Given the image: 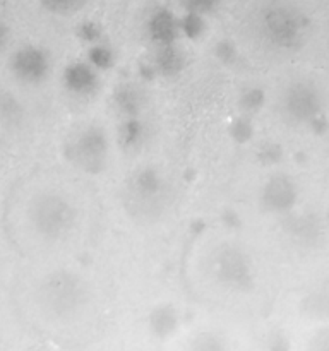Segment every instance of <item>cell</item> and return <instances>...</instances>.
<instances>
[{
  "label": "cell",
  "mask_w": 329,
  "mask_h": 351,
  "mask_svg": "<svg viewBox=\"0 0 329 351\" xmlns=\"http://www.w3.org/2000/svg\"><path fill=\"white\" fill-rule=\"evenodd\" d=\"M170 187L158 170L139 168L122 185V206L129 218L141 225L158 221L170 206Z\"/></svg>",
  "instance_id": "cell-1"
},
{
  "label": "cell",
  "mask_w": 329,
  "mask_h": 351,
  "mask_svg": "<svg viewBox=\"0 0 329 351\" xmlns=\"http://www.w3.org/2000/svg\"><path fill=\"white\" fill-rule=\"evenodd\" d=\"M41 312L51 321H69L88 300L84 281L69 271H57L41 280L36 293Z\"/></svg>",
  "instance_id": "cell-2"
},
{
  "label": "cell",
  "mask_w": 329,
  "mask_h": 351,
  "mask_svg": "<svg viewBox=\"0 0 329 351\" xmlns=\"http://www.w3.org/2000/svg\"><path fill=\"white\" fill-rule=\"evenodd\" d=\"M27 218H29L31 228L41 239L48 242H57L72 232L77 213H75L74 204L65 195L47 191L38 194L31 201Z\"/></svg>",
  "instance_id": "cell-3"
},
{
  "label": "cell",
  "mask_w": 329,
  "mask_h": 351,
  "mask_svg": "<svg viewBox=\"0 0 329 351\" xmlns=\"http://www.w3.org/2000/svg\"><path fill=\"white\" fill-rule=\"evenodd\" d=\"M260 26L269 43L283 50L302 47L308 34V21L304 14L284 3H273L267 7L260 19Z\"/></svg>",
  "instance_id": "cell-4"
},
{
  "label": "cell",
  "mask_w": 329,
  "mask_h": 351,
  "mask_svg": "<svg viewBox=\"0 0 329 351\" xmlns=\"http://www.w3.org/2000/svg\"><path fill=\"white\" fill-rule=\"evenodd\" d=\"M208 274L226 290L245 291L254 283V269L249 256L240 247L223 243L209 257Z\"/></svg>",
  "instance_id": "cell-5"
},
{
  "label": "cell",
  "mask_w": 329,
  "mask_h": 351,
  "mask_svg": "<svg viewBox=\"0 0 329 351\" xmlns=\"http://www.w3.org/2000/svg\"><path fill=\"white\" fill-rule=\"evenodd\" d=\"M64 154L71 165L86 173H99L108 160V139L101 127L88 125L69 137Z\"/></svg>",
  "instance_id": "cell-6"
},
{
  "label": "cell",
  "mask_w": 329,
  "mask_h": 351,
  "mask_svg": "<svg viewBox=\"0 0 329 351\" xmlns=\"http://www.w3.org/2000/svg\"><path fill=\"white\" fill-rule=\"evenodd\" d=\"M278 108L287 122L295 125L312 123L315 119L322 117L324 96L319 86L312 81H293L281 93Z\"/></svg>",
  "instance_id": "cell-7"
},
{
  "label": "cell",
  "mask_w": 329,
  "mask_h": 351,
  "mask_svg": "<svg viewBox=\"0 0 329 351\" xmlns=\"http://www.w3.org/2000/svg\"><path fill=\"white\" fill-rule=\"evenodd\" d=\"M9 67L17 81L26 82V84H38L47 79L48 71H50V58L43 48L27 45V47L19 48L10 57Z\"/></svg>",
  "instance_id": "cell-8"
},
{
  "label": "cell",
  "mask_w": 329,
  "mask_h": 351,
  "mask_svg": "<svg viewBox=\"0 0 329 351\" xmlns=\"http://www.w3.org/2000/svg\"><path fill=\"white\" fill-rule=\"evenodd\" d=\"M298 191L287 175H273L260 191V204L266 211L276 213V215H287L297 204Z\"/></svg>",
  "instance_id": "cell-9"
},
{
  "label": "cell",
  "mask_w": 329,
  "mask_h": 351,
  "mask_svg": "<svg viewBox=\"0 0 329 351\" xmlns=\"http://www.w3.org/2000/svg\"><path fill=\"white\" fill-rule=\"evenodd\" d=\"M65 89L74 96H91L98 89V74L84 62H74L67 65L62 75Z\"/></svg>",
  "instance_id": "cell-10"
},
{
  "label": "cell",
  "mask_w": 329,
  "mask_h": 351,
  "mask_svg": "<svg viewBox=\"0 0 329 351\" xmlns=\"http://www.w3.org/2000/svg\"><path fill=\"white\" fill-rule=\"evenodd\" d=\"M113 106L122 117H139L146 106V93L134 82H123L113 91Z\"/></svg>",
  "instance_id": "cell-11"
},
{
  "label": "cell",
  "mask_w": 329,
  "mask_h": 351,
  "mask_svg": "<svg viewBox=\"0 0 329 351\" xmlns=\"http://www.w3.org/2000/svg\"><path fill=\"white\" fill-rule=\"evenodd\" d=\"M178 19L168 9H160L147 21V34L158 45H171L177 40Z\"/></svg>",
  "instance_id": "cell-12"
},
{
  "label": "cell",
  "mask_w": 329,
  "mask_h": 351,
  "mask_svg": "<svg viewBox=\"0 0 329 351\" xmlns=\"http://www.w3.org/2000/svg\"><path fill=\"white\" fill-rule=\"evenodd\" d=\"M178 312L173 305H158L151 311L149 317H147V324H149V331L153 332L156 338L164 339L170 335H173L175 329L178 328Z\"/></svg>",
  "instance_id": "cell-13"
},
{
  "label": "cell",
  "mask_w": 329,
  "mask_h": 351,
  "mask_svg": "<svg viewBox=\"0 0 329 351\" xmlns=\"http://www.w3.org/2000/svg\"><path fill=\"white\" fill-rule=\"evenodd\" d=\"M185 57L173 43L171 45H160V50L154 55L153 69L158 74L164 75V77H171L177 75L178 72L184 69Z\"/></svg>",
  "instance_id": "cell-14"
},
{
  "label": "cell",
  "mask_w": 329,
  "mask_h": 351,
  "mask_svg": "<svg viewBox=\"0 0 329 351\" xmlns=\"http://www.w3.org/2000/svg\"><path fill=\"white\" fill-rule=\"evenodd\" d=\"M146 137V127L137 117H129L122 122L119 129V141L125 149H136L143 144Z\"/></svg>",
  "instance_id": "cell-15"
},
{
  "label": "cell",
  "mask_w": 329,
  "mask_h": 351,
  "mask_svg": "<svg viewBox=\"0 0 329 351\" xmlns=\"http://www.w3.org/2000/svg\"><path fill=\"white\" fill-rule=\"evenodd\" d=\"M178 29L188 38H197L204 31V21L201 14L187 12L182 19H178Z\"/></svg>",
  "instance_id": "cell-16"
},
{
  "label": "cell",
  "mask_w": 329,
  "mask_h": 351,
  "mask_svg": "<svg viewBox=\"0 0 329 351\" xmlns=\"http://www.w3.org/2000/svg\"><path fill=\"white\" fill-rule=\"evenodd\" d=\"M263 89H245L242 98H240V106H242V110H245V112H256V110H259L260 106H263Z\"/></svg>",
  "instance_id": "cell-17"
},
{
  "label": "cell",
  "mask_w": 329,
  "mask_h": 351,
  "mask_svg": "<svg viewBox=\"0 0 329 351\" xmlns=\"http://www.w3.org/2000/svg\"><path fill=\"white\" fill-rule=\"evenodd\" d=\"M89 62L98 69L110 67L113 62L112 50H108L106 47H101V45H96V47H93L89 50Z\"/></svg>",
  "instance_id": "cell-18"
},
{
  "label": "cell",
  "mask_w": 329,
  "mask_h": 351,
  "mask_svg": "<svg viewBox=\"0 0 329 351\" xmlns=\"http://www.w3.org/2000/svg\"><path fill=\"white\" fill-rule=\"evenodd\" d=\"M82 3H84V0H43V5L57 14L75 12Z\"/></svg>",
  "instance_id": "cell-19"
},
{
  "label": "cell",
  "mask_w": 329,
  "mask_h": 351,
  "mask_svg": "<svg viewBox=\"0 0 329 351\" xmlns=\"http://www.w3.org/2000/svg\"><path fill=\"white\" fill-rule=\"evenodd\" d=\"M187 12L195 14H208L219 3V0H178Z\"/></svg>",
  "instance_id": "cell-20"
},
{
  "label": "cell",
  "mask_w": 329,
  "mask_h": 351,
  "mask_svg": "<svg viewBox=\"0 0 329 351\" xmlns=\"http://www.w3.org/2000/svg\"><path fill=\"white\" fill-rule=\"evenodd\" d=\"M252 123L247 119H239L232 123V136L236 143H245L252 137Z\"/></svg>",
  "instance_id": "cell-21"
},
{
  "label": "cell",
  "mask_w": 329,
  "mask_h": 351,
  "mask_svg": "<svg viewBox=\"0 0 329 351\" xmlns=\"http://www.w3.org/2000/svg\"><path fill=\"white\" fill-rule=\"evenodd\" d=\"M259 154V160L263 161L264 165H273L276 161H280L281 158V147L278 144H264L260 146V149L257 151Z\"/></svg>",
  "instance_id": "cell-22"
},
{
  "label": "cell",
  "mask_w": 329,
  "mask_h": 351,
  "mask_svg": "<svg viewBox=\"0 0 329 351\" xmlns=\"http://www.w3.org/2000/svg\"><path fill=\"white\" fill-rule=\"evenodd\" d=\"M194 348L197 350H219L223 348L221 341H219L218 336H212V335H201L197 338V341L194 343Z\"/></svg>",
  "instance_id": "cell-23"
},
{
  "label": "cell",
  "mask_w": 329,
  "mask_h": 351,
  "mask_svg": "<svg viewBox=\"0 0 329 351\" xmlns=\"http://www.w3.org/2000/svg\"><path fill=\"white\" fill-rule=\"evenodd\" d=\"M79 34H81V38H84V40L95 41L96 38H98L99 31H98V27H96V24L86 23L79 27Z\"/></svg>",
  "instance_id": "cell-24"
},
{
  "label": "cell",
  "mask_w": 329,
  "mask_h": 351,
  "mask_svg": "<svg viewBox=\"0 0 329 351\" xmlns=\"http://www.w3.org/2000/svg\"><path fill=\"white\" fill-rule=\"evenodd\" d=\"M235 48L232 47V45H228V43H221V45H218V57H221V60H230V57H232L233 53H235Z\"/></svg>",
  "instance_id": "cell-25"
},
{
  "label": "cell",
  "mask_w": 329,
  "mask_h": 351,
  "mask_svg": "<svg viewBox=\"0 0 329 351\" xmlns=\"http://www.w3.org/2000/svg\"><path fill=\"white\" fill-rule=\"evenodd\" d=\"M3 40H5V29H3V27L0 26V47H2Z\"/></svg>",
  "instance_id": "cell-26"
}]
</instances>
